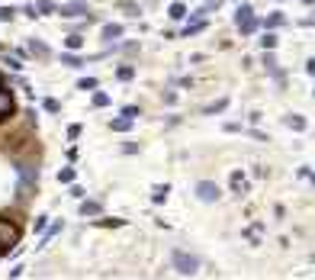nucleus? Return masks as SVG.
Masks as SVG:
<instances>
[{"label": "nucleus", "instance_id": "obj_1", "mask_svg": "<svg viewBox=\"0 0 315 280\" xmlns=\"http://www.w3.org/2000/svg\"><path fill=\"white\" fill-rule=\"evenodd\" d=\"M16 238H20V229L13 222H7V219H0V245L10 248V245H16Z\"/></svg>", "mask_w": 315, "mask_h": 280}, {"label": "nucleus", "instance_id": "obj_2", "mask_svg": "<svg viewBox=\"0 0 315 280\" xmlns=\"http://www.w3.org/2000/svg\"><path fill=\"white\" fill-rule=\"evenodd\" d=\"M174 264H177V271H180V274H193V271H196V261L187 258L184 251H177V255H174Z\"/></svg>", "mask_w": 315, "mask_h": 280}, {"label": "nucleus", "instance_id": "obj_3", "mask_svg": "<svg viewBox=\"0 0 315 280\" xmlns=\"http://www.w3.org/2000/svg\"><path fill=\"white\" fill-rule=\"evenodd\" d=\"M200 196H206V200H212V196H215V187L203 184V187H200Z\"/></svg>", "mask_w": 315, "mask_h": 280}, {"label": "nucleus", "instance_id": "obj_4", "mask_svg": "<svg viewBox=\"0 0 315 280\" xmlns=\"http://www.w3.org/2000/svg\"><path fill=\"white\" fill-rule=\"evenodd\" d=\"M103 36H106V39H113V36H119V26H106V29H103Z\"/></svg>", "mask_w": 315, "mask_h": 280}, {"label": "nucleus", "instance_id": "obj_5", "mask_svg": "<svg viewBox=\"0 0 315 280\" xmlns=\"http://www.w3.org/2000/svg\"><path fill=\"white\" fill-rule=\"evenodd\" d=\"M81 13H84L81 7H64V16H81Z\"/></svg>", "mask_w": 315, "mask_h": 280}, {"label": "nucleus", "instance_id": "obj_6", "mask_svg": "<svg viewBox=\"0 0 315 280\" xmlns=\"http://www.w3.org/2000/svg\"><path fill=\"white\" fill-rule=\"evenodd\" d=\"M13 16V10H7V7H0V20H10Z\"/></svg>", "mask_w": 315, "mask_h": 280}, {"label": "nucleus", "instance_id": "obj_7", "mask_svg": "<svg viewBox=\"0 0 315 280\" xmlns=\"http://www.w3.org/2000/svg\"><path fill=\"white\" fill-rule=\"evenodd\" d=\"M0 87H3V84H0Z\"/></svg>", "mask_w": 315, "mask_h": 280}]
</instances>
